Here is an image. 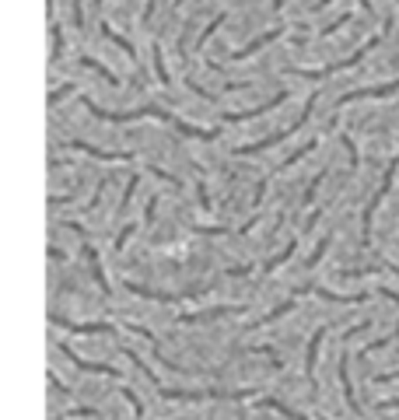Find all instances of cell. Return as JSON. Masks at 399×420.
<instances>
[{
  "mask_svg": "<svg viewBox=\"0 0 399 420\" xmlns=\"http://www.w3.org/2000/svg\"><path fill=\"white\" fill-rule=\"evenodd\" d=\"M74 91H77L74 84H64V88H56V91H49V98H46V102H49V105H56V102H64V98H67V95H74Z\"/></svg>",
  "mask_w": 399,
  "mask_h": 420,
  "instance_id": "obj_35",
  "label": "cell"
},
{
  "mask_svg": "<svg viewBox=\"0 0 399 420\" xmlns=\"http://www.w3.org/2000/svg\"><path fill=\"white\" fill-rule=\"evenodd\" d=\"M284 8V0H273V11H280Z\"/></svg>",
  "mask_w": 399,
  "mask_h": 420,
  "instance_id": "obj_51",
  "label": "cell"
},
{
  "mask_svg": "<svg viewBox=\"0 0 399 420\" xmlns=\"http://www.w3.org/2000/svg\"><path fill=\"white\" fill-rule=\"evenodd\" d=\"M284 35V25L280 28H270V32H263V35H256L252 42H245L242 49H235V52H228V60H245V57H252V52H259L263 46H270V42H277Z\"/></svg>",
  "mask_w": 399,
  "mask_h": 420,
  "instance_id": "obj_14",
  "label": "cell"
},
{
  "mask_svg": "<svg viewBox=\"0 0 399 420\" xmlns=\"http://www.w3.org/2000/svg\"><path fill=\"white\" fill-rule=\"evenodd\" d=\"M344 147H347V158H351V172H358V165H361V154H358L354 137H344Z\"/></svg>",
  "mask_w": 399,
  "mask_h": 420,
  "instance_id": "obj_31",
  "label": "cell"
},
{
  "mask_svg": "<svg viewBox=\"0 0 399 420\" xmlns=\"http://www.w3.org/2000/svg\"><path fill=\"white\" fill-rule=\"evenodd\" d=\"M329 242H333V238H322V242L315 245V252L308 256V267H305V270H315V267H319V259L326 256V249H329Z\"/></svg>",
  "mask_w": 399,
  "mask_h": 420,
  "instance_id": "obj_32",
  "label": "cell"
},
{
  "mask_svg": "<svg viewBox=\"0 0 399 420\" xmlns=\"http://www.w3.org/2000/svg\"><path fill=\"white\" fill-rule=\"evenodd\" d=\"M137 231V225H123V231L116 235V242H112V249H116V252H123L127 249V242H130V235Z\"/></svg>",
  "mask_w": 399,
  "mask_h": 420,
  "instance_id": "obj_33",
  "label": "cell"
},
{
  "mask_svg": "<svg viewBox=\"0 0 399 420\" xmlns=\"http://www.w3.org/2000/svg\"><path fill=\"white\" fill-rule=\"evenodd\" d=\"M154 74H158V81H161L165 88H172V74H168V67H165V52H161V46H154Z\"/></svg>",
  "mask_w": 399,
  "mask_h": 420,
  "instance_id": "obj_23",
  "label": "cell"
},
{
  "mask_svg": "<svg viewBox=\"0 0 399 420\" xmlns=\"http://www.w3.org/2000/svg\"><path fill=\"white\" fill-rule=\"evenodd\" d=\"M120 396H123V399H127V403L133 406V413H137V420H140V417H144V403H140V396H137L133 389H127V385L120 389Z\"/></svg>",
  "mask_w": 399,
  "mask_h": 420,
  "instance_id": "obj_27",
  "label": "cell"
},
{
  "mask_svg": "<svg viewBox=\"0 0 399 420\" xmlns=\"http://www.w3.org/2000/svg\"><path fill=\"white\" fill-rule=\"evenodd\" d=\"M288 95H291V91H280V95H273L270 102L256 105V109H242V113H224V123H245V120H256V116H263V113L277 109V105H284V102H288Z\"/></svg>",
  "mask_w": 399,
  "mask_h": 420,
  "instance_id": "obj_13",
  "label": "cell"
},
{
  "mask_svg": "<svg viewBox=\"0 0 399 420\" xmlns=\"http://www.w3.org/2000/svg\"><path fill=\"white\" fill-rule=\"evenodd\" d=\"M84 102V109L95 116V120H105V123H137V120H161V123H168L172 126L179 116H172V113H165V109H158V105H144V109H123V113H116V109H102V105H95L91 98H81Z\"/></svg>",
  "mask_w": 399,
  "mask_h": 420,
  "instance_id": "obj_1",
  "label": "cell"
},
{
  "mask_svg": "<svg viewBox=\"0 0 399 420\" xmlns=\"http://www.w3.org/2000/svg\"><path fill=\"white\" fill-rule=\"evenodd\" d=\"M375 410H399V399H382Z\"/></svg>",
  "mask_w": 399,
  "mask_h": 420,
  "instance_id": "obj_49",
  "label": "cell"
},
{
  "mask_svg": "<svg viewBox=\"0 0 399 420\" xmlns=\"http://www.w3.org/2000/svg\"><path fill=\"white\" fill-rule=\"evenodd\" d=\"M378 298H389V301H396V305H399V294H396V291H389V287H378Z\"/></svg>",
  "mask_w": 399,
  "mask_h": 420,
  "instance_id": "obj_48",
  "label": "cell"
},
{
  "mask_svg": "<svg viewBox=\"0 0 399 420\" xmlns=\"http://www.w3.org/2000/svg\"><path fill=\"white\" fill-rule=\"evenodd\" d=\"M315 113V98H308L305 102V109H301V116L291 123V126H284V130H277V133H270V137H263V140H256V144H242V147H235V154H259V151H266V147H273V144H280V140H288L295 130H301L305 123H308V116Z\"/></svg>",
  "mask_w": 399,
  "mask_h": 420,
  "instance_id": "obj_4",
  "label": "cell"
},
{
  "mask_svg": "<svg viewBox=\"0 0 399 420\" xmlns=\"http://www.w3.org/2000/svg\"><path fill=\"white\" fill-rule=\"evenodd\" d=\"M130 294H137V298H147V301H161V305H176V301H186V298H203L210 287H196V291H183V294H172V291H154V287H144V284H137V280H127L123 284Z\"/></svg>",
  "mask_w": 399,
  "mask_h": 420,
  "instance_id": "obj_6",
  "label": "cell"
},
{
  "mask_svg": "<svg viewBox=\"0 0 399 420\" xmlns=\"http://www.w3.org/2000/svg\"><path fill=\"white\" fill-rule=\"evenodd\" d=\"M67 147H71V151H81V154H88V158H98V162H133L130 151H102V147H95V144H88V140H67Z\"/></svg>",
  "mask_w": 399,
  "mask_h": 420,
  "instance_id": "obj_12",
  "label": "cell"
},
{
  "mask_svg": "<svg viewBox=\"0 0 399 420\" xmlns=\"http://www.w3.org/2000/svg\"><path fill=\"white\" fill-rule=\"evenodd\" d=\"M77 200V193H67V196H49V207H67V203H74Z\"/></svg>",
  "mask_w": 399,
  "mask_h": 420,
  "instance_id": "obj_41",
  "label": "cell"
},
{
  "mask_svg": "<svg viewBox=\"0 0 399 420\" xmlns=\"http://www.w3.org/2000/svg\"><path fill=\"white\" fill-rule=\"evenodd\" d=\"M154 8H158V0H147L144 11H140V21H151V18H154Z\"/></svg>",
  "mask_w": 399,
  "mask_h": 420,
  "instance_id": "obj_46",
  "label": "cell"
},
{
  "mask_svg": "<svg viewBox=\"0 0 399 420\" xmlns=\"http://www.w3.org/2000/svg\"><path fill=\"white\" fill-rule=\"evenodd\" d=\"M102 35H105V39H109L112 46H120V49L127 52V57H130V60H137V46H133V42H130L127 35H120V32H116V28H112V25H105V21H102Z\"/></svg>",
  "mask_w": 399,
  "mask_h": 420,
  "instance_id": "obj_19",
  "label": "cell"
},
{
  "mask_svg": "<svg viewBox=\"0 0 399 420\" xmlns=\"http://www.w3.org/2000/svg\"><path fill=\"white\" fill-rule=\"evenodd\" d=\"M49 39H53V64L64 60V32H60L56 21H49Z\"/></svg>",
  "mask_w": 399,
  "mask_h": 420,
  "instance_id": "obj_24",
  "label": "cell"
},
{
  "mask_svg": "<svg viewBox=\"0 0 399 420\" xmlns=\"http://www.w3.org/2000/svg\"><path fill=\"white\" fill-rule=\"evenodd\" d=\"M326 175H329V172H326V169H322V172H319V175H315V179H312V182H308V189H305V196H301V207H308V203H312V200H315V189H319V186H322V179H326Z\"/></svg>",
  "mask_w": 399,
  "mask_h": 420,
  "instance_id": "obj_26",
  "label": "cell"
},
{
  "mask_svg": "<svg viewBox=\"0 0 399 420\" xmlns=\"http://www.w3.org/2000/svg\"><path fill=\"white\" fill-rule=\"evenodd\" d=\"M245 305H214V308H203V312H189V315H179L183 326H200V323H214V319H228V315H242Z\"/></svg>",
  "mask_w": 399,
  "mask_h": 420,
  "instance_id": "obj_7",
  "label": "cell"
},
{
  "mask_svg": "<svg viewBox=\"0 0 399 420\" xmlns=\"http://www.w3.org/2000/svg\"><path fill=\"white\" fill-rule=\"evenodd\" d=\"M183 4H186V0H176V8H183Z\"/></svg>",
  "mask_w": 399,
  "mask_h": 420,
  "instance_id": "obj_52",
  "label": "cell"
},
{
  "mask_svg": "<svg viewBox=\"0 0 399 420\" xmlns=\"http://www.w3.org/2000/svg\"><path fill=\"white\" fill-rule=\"evenodd\" d=\"M389 95H399V81H389V84H375V88H358V91H347L344 98H336V109H344L351 102H364V98H389Z\"/></svg>",
  "mask_w": 399,
  "mask_h": 420,
  "instance_id": "obj_8",
  "label": "cell"
},
{
  "mask_svg": "<svg viewBox=\"0 0 399 420\" xmlns=\"http://www.w3.org/2000/svg\"><path fill=\"white\" fill-rule=\"evenodd\" d=\"M49 326H60V330H67V333H84V336L116 333V326H112V323H71V319H64V315H56V312H49Z\"/></svg>",
  "mask_w": 399,
  "mask_h": 420,
  "instance_id": "obj_9",
  "label": "cell"
},
{
  "mask_svg": "<svg viewBox=\"0 0 399 420\" xmlns=\"http://www.w3.org/2000/svg\"><path fill=\"white\" fill-rule=\"evenodd\" d=\"M161 399H179V403H200V399H249L252 389H158Z\"/></svg>",
  "mask_w": 399,
  "mask_h": 420,
  "instance_id": "obj_3",
  "label": "cell"
},
{
  "mask_svg": "<svg viewBox=\"0 0 399 420\" xmlns=\"http://www.w3.org/2000/svg\"><path fill=\"white\" fill-rule=\"evenodd\" d=\"M266 182H270V179H259V186H256V193H252V207H259V203H263V193H266Z\"/></svg>",
  "mask_w": 399,
  "mask_h": 420,
  "instance_id": "obj_44",
  "label": "cell"
},
{
  "mask_svg": "<svg viewBox=\"0 0 399 420\" xmlns=\"http://www.w3.org/2000/svg\"><path fill=\"white\" fill-rule=\"evenodd\" d=\"M340 385H344V399H347V406H351L354 413H361V403H358V396H354V385H351V357H347V354L340 357Z\"/></svg>",
  "mask_w": 399,
  "mask_h": 420,
  "instance_id": "obj_17",
  "label": "cell"
},
{
  "mask_svg": "<svg viewBox=\"0 0 399 420\" xmlns=\"http://www.w3.org/2000/svg\"><path fill=\"white\" fill-rule=\"evenodd\" d=\"M298 294H315V298H322V301H336V305H361V301L371 298L368 291H358V294H336V291L319 287V284H305V287H298Z\"/></svg>",
  "mask_w": 399,
  "mask_h": 420,
  "instance_id": "obj_11",
  "label": "cell"
},
{
  "mask_svg": "<svg viewBox=\"0 0 399 420\" xmlns=\"http://www.w3.org/2000/svg\"><path fill=\"white\" fill-rule=\"evenodd\" d=\"M147 172H151V175H158V179H161V182H168V186H183L176 175H168V172H165V169H158V165H151Z\"/></svg>",
  "mask_w": 399,
  "mask_h": 420,
  "instance_id": "obj_37",
  "label": "cell"
},
{
  "mask_svg": "<svg viewBox=\"0 0 399 420\" xmlns=\"http://www.w3.org/2000/svg\"><path fill=\"white\" fill-rule=\"evenodd\" d=\"M137 186H140V179H137V175H130V182H127V189H123V200H120V214H127V207H130V200H133Z\"/></svg>",
  "mask_w": 399,
  "mask_h": 420,
  "instance_id": "obj_25",
  "label": "cell"
},
{
  "mask_svg": "<svg viewBox=\"0 0 399 420\" xmlns=\"http://www.w3.org/2000/svg\"><path fill=\"white\" fill-rule=\"evenodd\" d=\"M326 326H319L315 333H312V340H308V350H305V379H308V385H312V392H315V361H319V347H322V340H326Z\"/></svg>",
  "mask_w": 399,
  "mask_h": 420,
  "instance_id": "obj_15",
  "label": "cell"
},
{
  "mask_svg": "<svg viewBox=\"0 0 399 420\" xmlns=\"http://www.w3.org/2000/svg\"><path fill=\"white\" fill-rule=\"evenodd\" d=\"M77 64H81L84 70H91V74H98V77H102L105 84H112V88H120V77H116V74H112V70H109L105 64H98L95 57H81Z\"/></svg>",
  "mask_w": 399,
  "mask_h": 420,
  "instance_id": "obj_18",
  "label": "cell"
},
{
  "mask_svg": "<svg viewBox=\"0 0 399 420\" xmlns=\"http://www.w3.org/2000/svg\"><path fill=\"white\" fill-rule=\"evenodd\" d=\"M295 305H298V301H295V298H288V301H284V305L270 308V312L263 315V319H256V323H252V330H259V326H270V323H277L280 315H288V312H295Z\"/></svg>",
  "mask_w": 399,
  "mask_h": 420,
  "instance_id": "obj_21",
  "label": "cell"
},
{
  "mask_svg": "<svg viewBox=\"0 0 399 420\" xmlns=\"http://www.w3.org/2000/svg\"><path fill=\"white\" fill-rule=\"evenodd\" d=\"M95 4H98V8H102V4H105V0H95Z\"/></svg>",
  "mask_w": 399,
  "mask_h": 420,
  "instance_id": "obj_53",
  "label": "cell"
},
{
  "mask_svg": "<svg viewBox=\"0 0 399 420\" xmlns=\"http://www.w3.org/2000/svg\"><path fill=\"white\" fill-rule=\"evenodd\" d=\"M71 11H74V25L84 28V8H81V0H71Z\"/></svg>",
  "mask_w": 399,
  "mask_h": 420,
  "instance_id": "obj_39",
  "label": "cell"
},
{
  "mask_svg": "<svg viewBox=\"0 0 399 420\" xmlns=\"http://www.w3.org/2000/svg\"><path fill=\"white\" fill-rule=\"evenodd\" d=\"M389 32H392V18L382 25V32H375V35H371L364 46H358V49L351 52V57H344L340 64H329V67H319V70H291V74H301V77H312V81H326V77H333V74H340V70H347V67L361 64V60H364V52H371V49H375V46H378V42H382Z\"/></svg>",
  "mask_w": 399,
  "mask_h": 420,
  "instance_id": "obj_2",
  "label": "cell"
},
{
  "mask_svg": "<svg viewBox=\"0 0 399 420\" xmlns=\"http://www.w3.org/2000/svg\"><path fill=\"white\" fill-rule=\"evenodd\" d=\"M77 417H98V410H95V406H77V410H67V413H60L56 420H77Z\"/></svg>",
  "mask_w": 399,
  "mask_h": 420,
  "instance_id": "obj_29",
  "label": "cell"
},
{
  "mask_svg": "<svg viewBox=\"0 0 399 420\" xmlns=\"http://www.w3.org/2000/svg\"><path fill=\"white\" fill-rule=\"evenodd\" d=\"M333 0H315V11H322V8H329Z\"/></svg>",
  "mask_w": 399,
  "mask_h": 420,
  "instance_id": "obj_50",
  "label": "cell"
},
{
  "mask_svg": "<svg viewBox=\"0 0 399 420\" xmlns=\"http://www.w3.org/2000/svg\"><path fill=\"white\" fill-rule=\"evenodd\" d=\"M105 186H109V182H105V179H102V182H98V186H95V196H91V200H88V210H95V207H98V200H102V193H105Z\"/></svg>",
  "mask_w": 399,
  "mask_h": 420,
  "instance_id": "obj_42",
  "label": "cell"
},
{
  "mask_svg": "<svg viewBox=\"0 0 399 420\" xmlns=\"http://www.w3.org/2000/svg\"><path fill=\"white\" fill-rule=\"evenodd\" d=\"M319 420H329V417H319Z\"/></svg>",
  "mask_w": 399,
  "mask_h": 420,
  "instance_id": "obj_54",
  "label": "cell"
},
{
  "mask_svg": "<svg viewBox=\"0 0 399 420\" xmlns=\"http://www.w3.org/2000/svg\"><path fill=\"white\" fill-rule=\"evenodd\" d=\"M259 406H266V410H277L280 417H288V420H305V413L291 410L288 403H280V399H273V396H263V399H259Z\"/></svg>",
  "mask_w": 399,
  "mask_h": 420,
  "instance_id": "obj_22",
  "label": "cell"
},
{
  "mask_svg": "<svg viewBox=\"0 0 399 420\" xmlns=\"http://www.w3.org/2000/svg\"><path fill=\"white\" fill-rule=\"evenodd\" d=\"M221 25H224V15H214V21H210V25L203 28V35H200V42H196V49H203V46H207V39H210V35H214V32H217Z\"/></svg>",
  "mask_w": 399,
  "mask_h": 420,
  "instance_id": "obj_30",
  "label": "cell"
},
{
  "mask_svg": "<svg viewBox=\"0 0 399 420\" xmlns=\"http://www.w3.org/2000/svg\"><path fill=\"white\" fill-rule=\"evenodd\" d=\"M312 147H315V140H308V144H305V147H298V151H295V154H291V158H288V162H284V165H280V169H291V165H295V162H301V158H305V154H308V151H312ZM280 169H277V172H280Z\"/></svg>",
  "mask_w": 399,
  "mask_h": 420,
  "instance_id": "obj_34",
  "label": "cell"
},
{
  "mask_svg": "<svg viewBox=\"0 0 399 420\" xmlns=\"http://www.w3.org/2000/svg\"><path fill=\"white\" fill-rule=\"evenodd\" d=\"M154 218H158V196H151V200H147V210H144V225H154Z\"/></svg>",
  "mask_w": 399,
  "mask_h": 420,
  "instance_id": "obj_38",
  "label": "cell"
},
{
  "mask_svg": "<svg viewBox=\"0 0 399 420\" xmlns=\"http://www.w3.org/2000/svg\"><path fill=\"white\" fill-rule=\"evenodd\" d=\"M189 88H193V95H200L203 102H217V95H214V91H207V88H200L196 81H189Z\"/></svg>",
  "mask_w": 399,
  "mask_h": 420,
  "instance_id": "obj_40",
  "label": "cell"
},
{
  "mask_svg": "<svg viewBox=\"0 0 399 420\" xmlns=\"http://www.w3.org/2000/svg\"><path fill=\"white\" fill-rule=\"evenodd\" d=\"M49 385H53V389H56V392H64V396H71V389H67V385H64V382H60V379H56V375H53V372H49Z\"/></svg>",
  "mask_w": 399,
  "mask_h": 420,
  "instance_id": "obj_47",
  "label": "cell"
},
{
  "mask_svg": "<svg viewBox=\"0 0 399 420\" xmlns=\"http://www.w3.org/2000/svg\"><path fill=\"white\" fill-rule=\"evenodd\" d=\"M193 235H224V228H207V225H193Z\"/></svg>",
  "mask_w": 399,
  "mask_h": 420,
  "instance_id": "obj_45",
  "label": "cell"
},
{
  "mask_svg": "<svg viewBox=\"0 0 399 420\" xmlns=\"http://www.w3.org/2000/svg\"><path fill=\"white\" fill-rule=\"evenodd\" d=\"M60 354H67L77 368H81V372H88V375H105V379H120V372H116V368H112V364H102V361H84L71 343H60Z\"/></svg>",
  "mask_w": 399,
  "mask_h": 420,
  "instance_id": "obj_10",
  "label": "cell"
},
{
  "mask_svg": "<svg viewBox=\"0 0 399 420\" xmlns=\"http://www.w3.org/2000/svg\"><path fill=\"white\" fill-rule=\"evenodd\" d=\"M347 21H351V15H340V18H336V21H329V25H326V28H322V32H319V35H322V39H326V35H333V32H336V28H344V25H347Z\"/></svg>",
  "mask_w": 399,
  "mask_h": 420,
  "instance_id": "obj_36",
  "label": "cell"
},
{
  "mask_svg": "<svg viewBox=\"0 0 399 420\" xmlns=\"http://www.w3.org/2000/svg\"><path fill=\"white\" fill-rule=\"evenodd\" d=\"M81 256L88 259V267H91V277H95V284L102 287V294H109L112 291V284H109V277H105V270H102V262H98V252H95V245L84 238L81 242Z\"/></svg>",
  "mask_w": 399,
  "mask_h": 420,
  "instance_id": "obj_16",
  "label": "cell"
},
{
  "mask_svg": "<svg viewBox=\"0 0 399 420\" xmlns=\"http://www.w3.org/2000/svg\"><path fill=\"white\" fill-rule=\"evenodd\" d=\"M396 340H399V330H392L389 336H382V340H375V343H368V347H364L361 354H375V350H382V347H392Z\"/></svg>",
  "mask_w": 399,
  "mask_h": 420,
  "instance_id": "obj_28",
  "label": "cell"
},
{
  "mask_svg": "<svg viewBox=\"0 0 399 420\" xmlns=\"http://www.w3.org/2000/svg\"><path fill=\"white\" fill-rule=\"evenodd\" d=\"M295 249H298V238H291V242H288V245H284V249H280V252H277V256H273V259H266V262H263V270H259V274H273V270H277V267H280V262H288V259H291V256H295Z\"/></svg>",
  "mask_w": 399,
  "mask_h": 420,
  "instance_id": "obj_20",
  "label": "cell"
},
{
  "mask_svg": "<svg viewBox=\"0 0 399 420\" xmlns=\"http://www.w3.org/2000/svg\"><path fill=\"white\" fill-rule=\"evenodd\" d=\"M396 169H399V158H392V165H389L385 175H382V186L375 189V196L368 200L364 214H361V242H364V245L371 242V218H375V210H378V203L389 196V189H392V182H396Z\"/></svg>",
  "mask_w": 399,
  "mask_h": 420,
  "instance_id": "obj_5",
  "label": "cell"
},
{
  "mask_svg": "<svg viewBox=\"0 0 399 420\" xmlns=\"http://www.w3.org/2000/svg\"><path fill=\"white\" fill-rule=\"evenodd\" d=\"M196 200H200V207L210 214V196H207V186H196Z\"/></svg>",
  "mask_w": 399,
  "mask_h": 420,
  "instance_id": "obj_43",
  "label": "cell"
}]
</instances>
